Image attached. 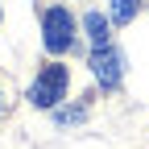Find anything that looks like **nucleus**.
<instances>
[{"label": "nucleus", "mask_w": 149, "mask_h": 149, "mask_svg": "<svg viewBox=\"0 0 149 149\" xmlns=\"http://www.w3.org/2000/svg\"><path fill=\"white\" fill-rule=\"evenodd\" d=\"M42 42L50 54H66L74 46V17L66 8H46L42 17Z\"/></svg>", "instance_id": "f257e3e1"}, {"label": "nucleus", "mask_w": 149, "mask_h": 149, "mask_svg": "<svg viewBox=\"0 0 149 149\" xmlns=\"http://www.w3.org/2000/svg\"><path fill=\"white\" fill-rule=\"evenodd\" d=\"M66 66H58V62H50V66H42V74L33 79V87H29V100L37 104V108H54L62 95H66Z\"/></svg>", "instance_id": "f03ea898"}, {"label": "nucleus", "mask_w": 149, "mask_h": 149, "mask_svg": "<svg viewBox=\"0 0 149 149\" xmlns=\"http://www.w3.org/2000/svg\"><path fill=\"white\" fill-rule=\"evenodd\" d=\"M87 66H91V74L100 79V87H116L120 74H124V58H120V50H112V46H95Z\"/></svg>", "instance_id": "7ed1b4c3"}, {"label": "nucleus", "mask_w": 149, "mask_h": 149, "mask_svg": "<svg viewBox=\"0 0 149 149\" xmlns=\"http://www.w3.org/2000/svg\"><path fill=\"white\" fill-rule=\"evenodd\" d=\"M83 29L91 37V46H108V17L104 13H87L83 17Z\"/></svg>", "instance_id": "20e7f679"}, {"label": "nucleus", "mask_w": 149, "mask_h": 149, "mask_svg": "<svg viewBox=\"0 0 149 149\" xmlns=\"http://www.w3.org/2000/svg\"><path fill=\"white\" fill-rule=\"evenodd\" d=\"M137 17V0H112V21L116 25H128Z\"/></svg>", "instance_id": "39448f33"}]
</instances>
